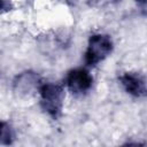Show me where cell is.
I'll list each match as a JSON object with an SVG mask.
<instances>
[{"label": "cell", "instance_id": "obj_1", "mask_svg": "<svg viewBox=\"0 0 147 147\" xmlns=\"http://www.w3.org/2000/svg\"><path fill=\"white\" fill-rule=\"evenodd\" d=\"M40 106L52 118L57 119L62 115L64 91L61 85L52 82L41 83L38 87Z\"/></svg>", "mask_w": 147, "mask_h": 147}, {"label": "cell", "instance_id": "obj_2", "mask_svg": "<svg viewBox=\"0 0 147 147\" xmlns=\"http://www.w3.org/2000/svg\"><path fill=\"white\" fill-rule=\"evenodd\" d=\"M114 44L108 34L95 33L88 38L87 48L84 54L85 63L88 67H94L103 61L113 51Z\"/></svg>", "mask_w": 147, "mask_h": 147}, {"label": "cell", "instance_id": "obj_3", "mask_svg": "<svg viewBox=\"0 0 147 147\" xmlns=\"http://www.w3.org/2000/svg\"><path fill=\"white\" fill-rule=\"evenodd\" d=\"M65 84L71 93L76 95H83L92 88L93 77L86 69H71L67 74Z\"/></svg>", "mask_w": 147, "mask_h": 147}, {"label": "cell", "instance_id": "obj_4", "mask_svg": "<svg viewBox=\"0 0 147 147\" xmlns=\"http://www.w3.org/2000/svg\"><path fill=\"white\" fill-rule=\"evenodd\" d=\"M40 84L41 82L38 74L29 70L23 71L15 77L13 82V88L18 96H29L36 90L38 91Z\"/></svg>", "mask_w": 147, "mask_h": 147}, {"label": "cell", "instance_id": "obj_5", "mask_svg": "<svg viewBox=\"0 0 147 147\" xmlns=\"http://www.w3.org/2000/svg\"><path fill=\"white\" fill-rule=\"evenodd\" d=\"M119 82L122 86L124 87V90L130 95L136 96V98H142L146 95L145 78L140 74L133 72V71L124 72L119 77Z\"/></svg>", "mask_w": 147, "mask_h": 147}, {"label": "cell", "instance_id": "obj_6", "mask_svg": "<svg viewBox=\"0 0 147 147\" xmlns=\"http://www.w3.org/2000/svg\"><path fill=\"white\" fill-rule=\"evenodd\" d=\"M15 140V132L11 125L5 121H0V145L9 146Z\"/></svg>", "mask_w": 147, "mask_h": 147}, {"label": "cell", "instance_id": "obj_7", "mask_svg": "<svg viewBox=\"0 0 147 147\" xmlns=\"http://www.w3.org/2000/svg\"><path fill=\"white\" fill-rule=\"evenodd\" d=\"M10 8H11V3L10 2L0 0V13L8 11V10H10Z\"/></svg>", "mask_w": 147, "mask_h": 147}, {"label": "cell", "instance_id": "obj_8", "mask_svg": "<svg viewBox=\"0 0 147 147\" xmlns=\"http://www.w3.org/2000/svg\"><path fill=\"white\" fill-rule=\"evenodd\" d=\"M119 147H145V145L141 142H133L132 141V142H125Z\"/></svg>", "mask_w": 147, "mask_h": 147}]
</instances>
